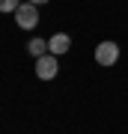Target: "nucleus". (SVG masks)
<instances>
[{"label": "nucleus", "mask_w": 128, "mask_h": 134, "mask_svg": "<svg viewBox=\"0 0 128 134\" xmlns=\"http://www.w3.org/2000/svg\"><path fill=\"white\" fill-rule=\"evenodd\" d=\"M27 54H30V57H45V54H51V51H48V42H45V39H30V42H27Z\"/></svg>", "instance_id": "5"}, {"label": "nucleus", "mask_w": 128, "mask_h": 134, "mask_svg": "<svg viewBox=\"0 0 128 134\" xmlns=\"http://www.w3.org/2000/svg\"><path fill=\"white\" fill-rule=\"evenodd\" d=\"M15 21H18V27H24V30H33L39 24V6L24 0V3L18 6V12H15Z\"/></svg>", "instance_id": "2"}, {"label": "nucleus", "mask_w": 128, "mask_h": 134, "mask_svg": "<svg viewBox=\"0 0 128 134\" xmlns=\"http://www.w3.org/2000/svg\"><path fill=\"white\" fill-rule=\"evenodd\" d=\"M119 60V45L116 42H110V39H104V42H98L95 45V63L98 66H113V63Z\"/></svg>", "instance_id": "1"}, {"label": "nucleus", "mask_w": 128, "mask_h": 134, "mask_svg": "<svg viewBox=\"0 0 128 134\" xmlns=\"http://www.w3.org/2000/svg\"><path fill=\"white\" fill-rule=\"evenodd\" d=\"M24 3V0H0V12H18V6Z\"/></svg>", "instance_id": "6"}, {"label": "nucleus", "mask_w": 128, "mask_h": 134, "mask_svg": "<svg viewBox=\"0 0 128 134\" xmlns=\"http://www.w3.org/2000/svg\"><path fill=\"white\" fill-rule=\"evenodd\" d=\"M69 48H71V36H69V33H54L51 39H48V51H51L54 57L66 54Z\"/></svg>", "instance_id": "4"}, {"label": "nucleus", "mask_w": 128, "mask_h": 134, "mask_svg": "<svg viewBox=\"0 0 128 134\" xmlns=\"http://www.w3.org/2000/svg\"><path fill=\"white\" fill-rule=\"evenodd\" d=\"M60 72V63L54 54H45V57H39L36 60V75H39V81H54Z\"/></svg>", "instance_id": "3"}, {"label": "nucleus", "mask_w": 128, "mask_h": 134, "mask_svg": "<svg viewBox=\"0 0 128 134\" xmlns=\"http://www.w3.org/2000/svg\"><path fill=\"white\" fill-rule=\"evenodd\" d=\"M27 3H33V6H42V3H48V0H27Z\"/></svg>", "instance_id": "7"}]
</instances>
